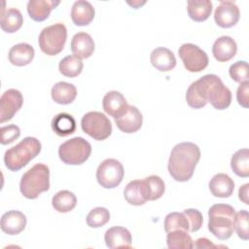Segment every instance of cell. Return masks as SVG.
<instances>
[{
  "mask_svg": "<svg viewBox=\"0 0 249 249\" xmlns=\"http://www.w3.org/2000/svg\"><path fill=\"white\" fill-rule=\"evenodd\" d=\"M186 101L194 109H200L209 102L215 109L224 110L231 105V92L219 76L207 74L190 85Z\"/></svg>",
  "mask_w": 249,
  "mask_h": 249,
  "instance_id": "6da1fadb",
  "label": "cell"
},
{
  "mask_svg": "<svg viewBox=\"0 0 249 249\" xmlns=\"http://www.w3.org/2000/svg\"><path fill=\"white\" fill-rule=\"evenodd\" d=\"M237 52L235 41L230 36H221L213 44L212 53L216 60L227 62L231 60Z\"/></svg>",
  "mask_w": 249,
  "mask_h": 249,
  "instance_id": "9a60e30c",
  "label": "cell"
},
{
  "mask_svg": "<svg viewBox=\"0 0 249 249\" xmlns=\"http://www.w3.org/2000/svg\"><path fill=\"white\" fill-rule=\"evenodd\" d=\"M166 243L169 249H192L194 241L188 231L176 230L167 232Z\"/></svg>",
  "mask_w": 249,
  "mask_h": 249,
  "instance_id": "4dcf8cb0",
  "label": "cell"
},
{
  "mask_svg": "<svg viewBox=\"0 0 249 249\" xmlns=\"http://www.w3.org/2000/svg\"><path fill=\"white\" fill-rule=\"evenodd\" d=\"M209 190L216 197H229L234 190L233 180L225 173H218L209 182Z\"/></svg>",
  "mask_w": 249,
  "mask_h": 249,
  "instance_id": "7402d4cb",
  "label": "cell"
},
{
  "mask_svg": "<svg viewBox=\"0 0 249 249\" xmlns=\"http://www.w3.org/2000/svg\"><path fill=\"white\" fill-rule=\"evenodd\" d=\"M40 141L35 137H25L16 146L8 149L4 155L6 167L11 171H18L41 152Z\"/></svg>",
  "mask_w": 249,
  "mask_h": 249,
  "instance_id": "277c9868",
  "label": "cell"
},
{
  "mask_svg": "<svg viewBox=\"0 0 249 249\" xmlns=\"http://www.w3.org/2000/svg\"><path fill=\"white\" fill-rule=\"evenodd\" d=\"M94 14L95 12L92 5L85 0H78L74 2L71 8V18L77 26L89 24L94 18Z\"/></svg>",
  "mask_w": 249,
  "mask_h": 249,
  "instance_id": "ffe728a7",
  "label": "cell"
},
{
  "mask_svg": "<svg viewBox=\"0 0 249 249\" xmlns=\"http://www.w3.org/2000/svg\"><path fill=\"white\" fill-rule=\"evenodd\" d=\"M240 12L237 5L232 1H221L214 12V19L218 26L230 28L237 23Z\"/></svg>",
  "mask_w": 249,
  "mask_h": 249,
  "instance_id": "7c38bea8",
  "label": "cell"
},
{
  "mask_svg": "<svg viewBox=\"0 0 249 249\" xmlns=\"http://www.w3.org/2000/svg\"><path fill=\"white\" fill-rule=\"evenodd\" d=\"M19 189L28 199L37 198L50 189V169L44 163H37L29 168L21 177Z\"/></svg>",
  "mask_w": 249,
  "mask_h": 249,
  "instance_id": "5b68a950",
  "label": "cell"
},
{
  "mask_svg": "<svg viewBox=\"0 0 249 249\" xmlns=\"http://www.w3.org/2000/svg\"><path fill=\"white\" fill-rule=\"evenodd\" d=\"M150 61L156 69L161 72L170 71L176 65L174 53L169 49L163 47H159L152 51Z\"/></svg>",
  "mask_w": 249,
  "mask_h": 249,
  "instance_id": "d6986e66",
  "label": "cell"
},
{
  "mask_svg": "<svg viewBox=\"0 0 249 249\" xmlns=\"http://www.w3.org/2000/svg\"><path fill=\"white\" fill-rule=\"evenodd\" d=\"M163 225L166 232H169L171 231H176V230H183V231H189V223L183 212L168 213L164 218Z\"/></svg>",
  "mask_w": 249,
  "mask_h": 249,
  "instance_id": "836d02e7",
  "label": "cell"
},
{
  "mask_svg": "<svg viewBox=\"0 0 249 249\" xmlns=\"http://www.w3.org/2000/svg\"><path fill=\"white\" fill-rule=\"evenodd\" d=\"M104 240L109 248H130L131 247V233L124 227H112L106 231Z\"/></svg>",
  "mask_w": 249,
  "mask_h": 249,
  "instance_id": "2e32d148",
  "label": "cell"
},
{
  "mask_svg": "<svg viewBox=\"0 0 249 249\" xmlns=\"http://www.w3.org/2000/svg\"><path fill=\"white\" fill-rule=\"evenodd\" d=\"M124 167L116 159H106L97 167L96 179L104 189H114L124 178Z\"/></svg>",
  "mask_w": 249,
  "mask_h": 249,
  "instance_id": "9c48e42d",
  "label": "cell"
},
{
  "mask_svg": "<svg viewBox=\"0 0 249 249\" xmlns=\"http://www.w3.org/2000/svg\"><path fill=\"white\" fill-rule=\"evenodd\" d=\"M71 51L80 58H89L94 52V42L86 32L76 33L71 40Z\"/></svg>",
  "mask_w": 249,
  "mask_h": 249,
  "instance_id": "44dd1931",
  "label": "cell"
},
{
  "mask_svg": "<svg viewBox=\"0 0 249 249\" xmlns=\"http://www.w3.org/2000/svg\"><path fill=\"white\" fill-rule=\"evenodd\" d=\"M102 106L108 115L116 119L125 111L128 104L124 96L120 91L111 90L104 95Z\"/></svg>",
  "mask_w": 249,
  "mask_h": 249,
  "instance_id": "ac0fdd59",
  "label": "cell"
},
{
  "mask_svg": "<svg viewBox=\"0 0 249 249\" xmlns=\"http://www.w3.org/2000/svg\"><path fill=\"white\" fill-rule=\"evenodd\" d=\"M178 53L189 72H200L208 65L209 59L206 53L195 44H183L179 48Z\"/></svg>",
  "mask_w": 249,
  "mask_h": 249,
  "instance_id": "30bf717a",
  "label": "cell"
},
{
  "mask_svg": "<svg viewBox=\"0 0 249 249\" xmlns=\"http://www.w3.org/2000/svg\"><path fill=\"white\" fill-rule=\"evenodd\" d=\"M118 128L124 133H133L142 126L143 117L140 111L132 105H128L125 111L115 119Z\"/></svg>",
  "mask_w": 249,
  "mask_h": 249,
  "instance_id": "4fadbf2b",
  "label": "cell"
},
{
  "mask_svg": "<svg viewBox=\"0 0 249 249\" xmlns=\"http://www.w3.org/2000/svg\"><path fill=\"white\" fill-rule=\"evenodd\" d=\"M248 96H249V81L240 83L236 91V99L240 106L248 108Z\"/></svg>",
  "mask_w": 249,
  "mask_h": 249,
  "instance_id": "ab89813d",
  "label": "cell"
},
{
  "mask_svg": "<svg viewBox=\"0 0 249 249\" xmlns=\"http://www.w3.org/2000/svg\"><path fill=\"white\" fill-rule=\"evenodd\" d=\"M53 100L57 104L67 105L72 103L77 96V89L73 84L57 82L51 90Z\"/></svg>",
  "mask_w": 249,
  "mask_h": 249,
  "instance_id": "cb8c5ba5",
  "label": "cell"
},
{
  "mask_svg": "<svg viewBox=\"0 0 249 249\" xmlns=\"http://www.w3.org/2000/svg\"><path fill=\"white\" fill-rule=\"evenodd\" d=\"M52 128L58 136L70 135L76 130L75 119L70 114L59 113L53 119Z\"/></svg>",
  "mask_w": 249,
  "mask_h": 249,
  "instance_id": "4316f807",
  "label": "cell"
},
{
  "mask_svg": "<svg viewBox=\"0 0 249 249\" xmlns=\"http://www.w3.org/2000/svg\"><path fill=\"white\" fill-rule=\"evenodd\" d=\"M23 104L21 92L16 89L6 90L0 98V123L10 121Z\"/></svg>",
  "mask_w": 249,
  "mask_h": 249,
  "instance_id": "8fae6325",
  "label": "cell"
},
{
  "mask_svg": "<svg viewBox=\"0 0 249 249\" xmlns=\"http://www.w3.org/2000/svg\"><path fill=\"white\" fill-rule=\"evenodd\" d=\"M229 73L231 78L237 83L248 82L249 74H248V64L244 60H239L231 65L229 69Z\"/></svg>",
  "mask_w": 249,
  "mask_h": 249,
  "instance_id": "8d00e7d4",
  "label": "cell"
},
{
  "mask_svg": "<svg viewBox=\"0 0 249 249\" xmlns=\"http://www.w3.org/2000/svg\"><path fill=\"white\" fill-rule=\"evenodd\" d=\"M144 193L147 200H156L162 196L165 186L163 180L158 175H150L143 179Z\"/></svg>",
  "mask_w": 249,
  "mask_h": 249,
  "instance_id": "f546056e",
  "label": "cell"
},
{
  "mask_svg": "<svg viewBox=\"0 0 249 249\" xmlns=\"http://www.w3.org/2000/svg\"><path fill=\"white\" fill-rule=\"evenodd\" d=\"M23 23V18L19 10L10 8L2 11L0 25L3 31L7 33H14L18 31Z\"/></svg>",
  "mask_w": 249,
  "mask_h": 249,
  "instance_id": "484cf974",
  "label": "cell"
},
{
  "mask_svg": "<svg viewBox=\"0 0 249 249\" xmlns=\"http://www.w3.org/2000/svg\"><path fill=\"white\" fill-rule=\"evenodd\" d=\"M231 167L239 177L247 178L249 176V151L247 148L240 149L232 155Z\"/></svg>",
  "mask_w": 249,
  "mask_h": 249,
  "instance_id": "1f68e13d",
  "label": "cell"
},
{
  "mask_svg": "<svg viewBox=\"0 0 249 249\" xmlns=\"http://www.w3.org/2000/svg\"><path fill=\"white\" fill-rule=\"evenodd\" d=\"M110 220V212L105 207H95L87 216V224L90 228H100Z\"/></svg>",
  "mask_w": 249,
  "mask_h": 249,
  "instance_id": "e575fe53",
  "label": "cell"
},
{
  "mask_svg": "<svg viewBox=\"0 0 249 249\" xmlns=\"http://www.w3.org/2000/svg\"><path fill=\"white\" fill-rule=\"evenodd\" d=\"M187 11L194 21H204L211 15L212 2L209 0H190L187 3Z\"/></svg>",
  "mask_w": 249,
  "mask_h": 249,
  "instance_id": "d4e9b609",
  "label": "cell"
},
{
  "mask_svg": "<svg viewBox=\"0 0 249 249\" xmlns=\"http://www.w3.org/2000/svg\"><path fill=\"white\" fill-rule=\"evenodd\" d=\"M25 215L18 210H11L1 217V230L7 234L15 235L20 233L26 226Z\"/></svg>",
  "mask_w": 249,
  "mask_h": 249,
  "instance_id": "5bb4252c",
  "label": "cell"
},
{
  "mask_svg": "<svg viewBox=\"0 0 249 249\" xmlns=\"http://www.w3.org/2000/svg\"><path fill=\"white\" fill-rule=\"evenodd\" d=\"M83 67H84V64H83L82 58L78 57L75 54H70L65 56L59 61V64H58L59 72L63 76L69 77V78H74L80 75L83 70Z\"/></svg>",
  "mask_w": 249,
  "mask_h": 249,
  "instance_id": "d6a6232c",
  "label": "cell"
},
{
  "mask_svg": "<svg viewBox=\"0 0 249 249\" xmlns=\"http://www.w3.org/2000/svg\"><path fill=\"white\" fill-rule=\"evenodd\" d=\"M34 54L35 52L31 45L26 43H19L10 49L8 56L10 62L13 65L25 66L32 61Z\"/></svg>",
  "mask_w": 249,
  "mask_h": 249,
  "instance_id": "603a6c76",
  "label": "cell"
},
{
  "mask_svg": "<svg viewBox=\"0 0 249 249\" xmlns=\"http://www.w3.org/2000/svg\"><path fill=\"white\" fill-rule=\"evenodd\" d=\"M127 4H129L130 6H132L133 8H135V9H137V8H139L141 5H143V4H145V1L144 2H142V3H140L139 1H137V2H127Z\"/></svg>",
  "mask_w": 249,
  "mask_h": 249,
  "instance_id": "7bdbcfd3",
  "label": "cell"
},
{
  "mask_svg": "<svg viewBox=\"0 0 249 249\" xmlns=\"http://www.w3.org/2000/svg\"><path fill=\"white\" fill-rule=\"evenodd\" d=\"M249 214L246 210H240L235 213L234 218V230L238 235L243 240L249 239Z\"/></svg>",
  "mask_w": 249,
  "mask_h": 249,
  "instance_id": "d590c367",
  "label": "cell"
},
{
  "mask_svg": "<svg viewBox=\"0 0 249 249\" xmlns=\"http://www.w3.org/2000/svg\"><path fill=\"white\" fill-rule=\"evenodd\" d=\"M67 39V29L63 23L57 22L45 27L38 39L41 51L48 55H56L64 48Z\"/></svg>",
  "mask_w": 249,
  "mask_h": 249,
  "instance_id": "52a82bcc",
  "label": "cell"
},
{
  "mask_svg": "<svg viewBox=\"0 0 249 249\" xmlns=\"http://www.w3.org/2000/svg\"><path fill=\"white\" fill-rule=\"evenodd\" d=\"M1 144L7 145L11 144L17 140L20 135V129L16 124H9L1 127Z\"/></svg>",
  "mask_w": 249,
  "mask_h": 249,
  "instance_id": "f35d334b",
  "label": "cell"
},
{
  "mask_svg": "<svg viewBox=\"0 0 249 249\" xmlns=\"http://www.w3.org/2000/svg\"><path fill=\"white\" fill-rule=\"evenodd\" d=\"M200 159V150L193 142L176 144L170 153L167 168L171 177L177 182L189 181Z\"/></svg>",
  "mask_w": 249,
  "mask_h": 249,
  "instance_id": "7a4b0ae2",
  "label": "cell"
},
{
  "mask_svg": "<svg viewBox=\"0 0 249 249\" xmlns=\"http://www.w3.org/2000/svg\"><path fill=\"white\" fill-rule=\"evenodd\" d=\"M208 230L218 239H229L234 231L235 210L230 204L216 203L208 210Z\"/></svg>",
  "mask_w": 249,
  "mask_h": 249,
  "instance_id": "3957f363",
  "label": "cell"
},
{
  "mask_svg": "<svg viewBox=\"0 0 249 249\" xmlns=\"http://www.w3.org/2000/svg\"><path fill=\"white\" fill-rule=\"evenodd\" d=\"M124 199L131 205L139 206L146 203L147 198L144 193L143 180L130 181L124 191Z\"/></svg>",
  "mask_w": 249,
  "mask_h": 249,
  "instance_id": "83f0119b",
  "label": "cell"
},
{
  "mask_svg": "<svg viewBox=\"0 0 249 249\" xmlns=\"http://www.w3.org/2000/svg\"><path fill=\"white\" fill-rule=\"evenodd\" d=\"M91 154L90 144L83 137H74L63 142L58 148V156L65 164L84 163Z\"/></svg>",
  "mask_w": 249,
  "mask_h": 249,
  "instance_id": "8992f818",
  "label": "cell"
},
{
  "mask_svg": "<svg viewBox=\"0 0 249 249\" xmlns=\"http://www.w3.org/2000/svg\"><path fill=\"white\" fill-rule=\"evenodd\" d=\"M81 126L85 133L98 141L107 139L112 133L111 122L103 113L97 111L85 114L81 121Z\"/></svg>",
  "mask_w": 249,
  "mask_h": 249,
  "instance_id": "ba28073f",
  "label": "cell"
},
{
  "mask_svg": "<svg viewBox=\"0 0 249 249\" xmlns=\"http://www.w3.org/2000/svg\"><path fill=\"white\" fill-rule=\"evenodd\" d=\"M194 247L196 248H215L217 247L215 244H213L209 239L205 237H201L196 240V243H194Z\"/></svg>",
  "mask_w": 249,
  "mask_h": 249,
  "instance_id": "60d3db41",
  "label": "cell"
},
{
  "mask_svg": "<svg viewBox=\"0 0 249 249\" xmlns=\"http://www.w3.org/2000/svg\"><path fill=\"white\" fill-rule=\"evenodd\" d=\"M183 213L185 214L189 223V231L191 232L197 231L201 228L203 223L202 214L197 209H194V208L185 209Z\"/></svg>",
  "mask_w": 249,
  "mask_h": 249,
  "instance_id": "74e56055",
  "label": "cell"
},
{
  "mask_svg": "<svg viewBox=\"0 0 249 249\" xmlns=\"http://www.w3.org/2000/svg\"><path fill=\"white\" fill-rule=\"evenodd\" d=\"M59 4L58 0H30L27 3V13L33 20L43 21Z\"/></svg>",
  "mask_w": 249,
  "mask_h": 249,
  "instance_id": "e0dca14e",
  "label": "cell"
},
{
  "mask_svg": "<svg viewBox=\"0 0 249 249\" xmlns=\"http://www.w3.org/2000/svg\"><path fill=\"white\" fill-rule=\"evenodd\" d=\"M248 189H249V184H244L239 188L238 191V197L239 199L244 202L245 204H249V199H248Z\"/></svg>",
  "mask_w": 249,
  "mask_h": 249,
  "instance_id": "b9f144b4",
  "label": "cell"
},
{
  "mask_svg": "<svg viewBox=\"0 0 249 249\" xmlns=\"http://www.w3.org/2000/svg\"><path fill=\"white\" fill-rule=\"evenodd\" d=\"M77 204L76 196L67 190L57 192L52 198V205L57 212L67 213L75 208Z\"/></svg>",
  "mask_w": 249,
  "mask_h": 249,
  "instance_id": "f1b7e54d",
  "label": "cell"
}]
</instances>
